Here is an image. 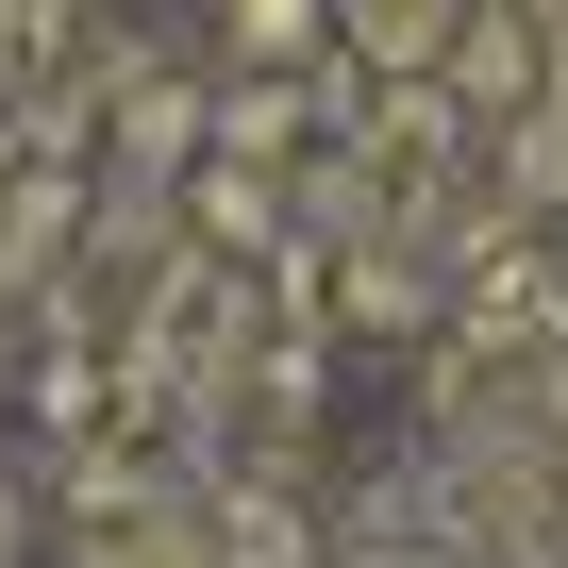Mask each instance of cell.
Wrapping results in <instances>:
<instances>
[{
    "mask_svg": "<svg viewBox=\"0 0 568 568\" xmlns=\"http://www.w3.org/2000/svg\"><path fill=\"white\" fill-rule=\"evenodd\" d=\"M68 551L84 568H234V518L184 501V485H84L68 501Z\"/></svg>",
    "mask_w": 568,
    "mask_h": 568,
    "instance_id": "1",
    "label": "cell"
},
{
    "mask_svg": "<svg viewBox=\"0 0 568 568\" xmlns=\"http://www.w3.org/2000/svg\"><path fill=\"white\" fill-rule=\"evenodd\" d=\"M352 51H368V68H402V84H418V68H435V51H452V0H352Z\"/></svg>",
    "mask_w": 568,
    "mask_h": 568,
    "instance_id": "2",
    "label": "cell"
},
{
    "mask_svg": "<svg viewBox=\"0 0 568 568\" xmlns=\"http://www.w3.org/2000/svg\"><path fill=\"white\" fill-rule=\"evenodd\" d=\"M234 34H251V51H302V34H318V0H234Z\"/></svg>",
    "mask_w": 568,
    "mask_h": 568,
    "instance_id": "3",
    "label": "cell"
},
{
    "mask_svg": "<svg viewBox=\"0 0 568 568\" xmlns=\"http://www.w3.org/2000/svg\"><path fill=\"white\" fill-rule=\"evenodd\" d=\"M0 551H18V518H0Z\"/></svg>",
    "mask_w": 568,
    "mask_h": 568,
    "instance_id": "4",
    "label": "cell"
}]
</instances>
